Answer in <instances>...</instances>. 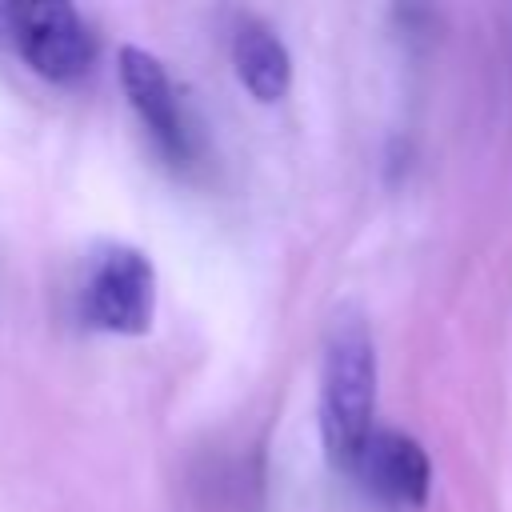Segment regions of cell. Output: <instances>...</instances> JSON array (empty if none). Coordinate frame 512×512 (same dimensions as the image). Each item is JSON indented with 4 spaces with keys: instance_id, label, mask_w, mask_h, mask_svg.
Instances as JSON below:
<instances>
[{
    "instance_id": "8992f818",
    "label": "cell",
    "mask_w": 512,
    "mask_h": 512,
    "mask_svg": "<svg viewBox=\"0 0 512 512\" xmlns=\"http://www.w3.org/2000/svg\"><path fill=\"white\" fill-rule=\"evenodd\" d=\"M232 68L244 92L260 104H276L292 88V56L264 20H244L232 36Z\"/></svg>"
},
{
    "instance_id": "7a4b0ae2",
    "label": "cell",
    "mask_w": 512,
    "mask_h": 512,
    "mask_svg": "<svg viewBox=\"0 0 512 512\" xmlns=\"http://www.w3.org/2000/svg\"><path fill=\"white\" fill-rule=\"evenodd\" d=\"M8 40L20 60L48 84H76L96 64V40L72 4L24 0L4 8Z\"/></svg>"
},
{
    "instance_id": "3957f363",
    "label": "cell",
    "mask_w": 512,
    "mask_h": 512,
    "mask_svg": "<svg viewBox=\"0 0 512 512\" xmlns=\"http://www.w3.org/2000/svg\"><path fill=\"white\" fill-rule=\"evenodd\" d=\"M80 316L112 336H144L156 316L152 260L132 244L100 248L80 284Z\"/></svg>"
},
{
    "instance_id": "277c9868",
    "label": "cell",
    "mask_w": 512,
    "mask_h": 512,
    "mask_svg": "<svg viewBox=\"0 0 512 512\" xmlns=\"http://www.w3.org/2000/svg\"><path fill=\"white\" fill-rule=\"evenodd\" d=\"M116 76H120V88H124L128 104L144 120L156 152L172 168H188L192 156H196V140H192L188 116H184V104H180V92H176L168 68L152 52H144L136 44H124L116 52Z\"/></svg>"
},
{
    "instance_id": "5b68a950",
    "label": "cell",
    "mask_w": 512,
    "mask_h": 512,
    "mask_svg": "<svg viewBox=\"0 0 512 512\" xmlns=\"http://www.w3.org/2000/svg\"><path fill=\"white\" fill-rule=\"evenodd\" d=\"M352 472L364 480L368 492H376L388 504L420 508L432 488L428 452L420 448V440H412L408 432H396V428H376L368 436V444L360 448Z\"/></svg>"
},
{
    "instance_id": "6da1fadb",
    "label": "cell",
    "mask_w": 512,
    "mask_h": 512,
    "mask_svg": "<svg viewBox=\"0 0 512 512\" xmlns=\"http://www.w3.org/2000/svg\"><path fill=\"white\" fill-rule=\"evenodd\" d=\"M376 412V344L364 316L344 312L332 320L320 364V436L336 468H356Z\"/></svg>"
}]
</instances>
